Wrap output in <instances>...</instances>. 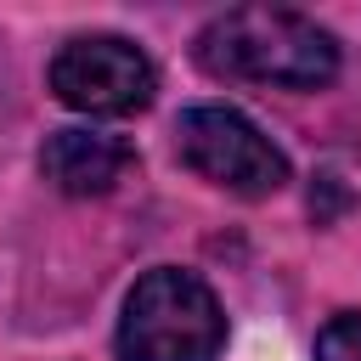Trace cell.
Masks as SVG:
<instances>
[{
	"mask_svg": "<svg viewBox=\"0 0 361 361\" xmlns=\"http://www.w3.org/2000/svg\"><path fill=\"white\" fill-rule=\"evenodd\" d=\"M197 62L214 79L322 90L338 73V39L288 6H231L197 34Z\"/></svg>",
	"mask_w": 361,
	"mask_h": 361,
	"instance_id": "cell-1",
	"label": "cell"
},
{
	"mask_svg": "<svg viewBox=\"0 0 361 361\" xmlns=\"http://www.w3.org/2000/svg\"><path fill=\"white\" fill-rule=\"evenodd\" d=\"M220 350H226V310L197 271L158 265L130 288L118 316L124 361H220Z\"/></svg>",
	"mask_w": 361,
	"mask_h": 361,
	"instance_id": "cell-2",
	"label": "cell"
},
{
	"mask_svg": "<svg viewBox=\"0 0 361 361\" xmlns=\"http://www.w3.org/2000/svg\"><path fill=\"white\" fill-rule=\"evenodd\" d=\"M175 152L192 175H203L209 186H226L237 197H271L288 180V158L282 147L237 107L226 102H197L175 118Z\"/></svg>",
	"mask_w": 361,
	"mask_h": 361,
	"instance_id": "cell-3",
	"label": "cell"
},
{
	"mask_svg": "<svg viewBox=\"0 0 361 361\" xmlns=\"http://www.w3.org/2000/svg\"><path fill=\"white\" fill-rule=\"evenodd\" d=\"M51 90L73 113L90 118H124L141 113L158 90V68L147 62L141 45L124 34H79L51 56Z\"/></svg>",
	"mask_w": 361,
	"mask_h": 361,
	"instance_id": "cell-4",
	"label": "cell"
},
{
	"mask_svg": "<svg viewBox=\"0 0 361 361\" xmlns=\"http://www.w3.org/2000/svg\"><path fill=\"white\" fill-rule=\"evenodd\" d=\"M135 164L130 141L124 135H107V130H51L45 147H39V175L68 192V197H102L124 180V169Z\"/></svg>",
	"mask_w": 361,
	"mask_h": 361,
	"instance_id": "cell-5",
	"label": "cell"
},
{
	"mask_svg": "<svg viewBox=\"0 0 361 361\" xmlns=\"http://www.w3.org/2000/svg\"><path fill=\"white\" fill-rule=\"evenodd\" d=\"M316 361H361V310H344L316 333Z\"/></svg>",
	"mask_w": 361,
	"mask_h": 361,
	"instance_id": "cell-6",
	"label": "cell"
}]
</instances>
